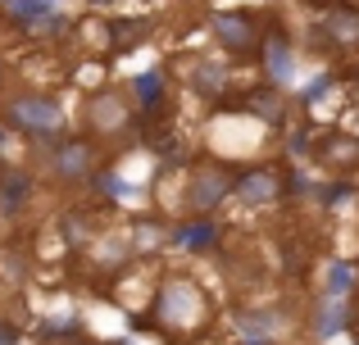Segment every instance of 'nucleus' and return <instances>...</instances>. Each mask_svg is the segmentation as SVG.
I'll return each mask as SVG.
<instances>
[{"label":"nucleus","mask_w":359,"mask_h":345,"mask_svg":"<svg viewBox=\"0 0 359 345\" xmlns=\"http://www.w3.org/2000/svg\"><path fill=\"white\" fill-rule=\"evenodd\" d=\"M132 323L141 332H150V337H159L164 345H201L219 328V295L191 268L164 264L155 268L146 304H141V314Z\"/></svg>","instance_id":"1"},{"label":"nucleus","mask_w":359,"mask_h":345,"mask_svg":"<svg viewBox=\"0 0 359 345\" xmlns=\"http://www.w3.org/2000/svg\"><path fill=\"white\" fill-rule=\"evenodd\" d=\"M27 164L36 169V182L41 191H55V195H69V200H82L100 186V177L118 164V155L109 146H100L96 136L87 132H64L60 141L41 146V150L27 155Z\"/></svg>","instance_id":"2"},{"label":"nucleus","mask_w":359,"mask_h":345,"mask_svg":"<svg viewBox=\"0 0 359 345\" xmlns=\"http://www.w3.org/2000/svg\"><path fill=\"white\" fill-rule=\"evenodd\" d=\"M0 132H9L32 155V150H41V146L60 141L64 132H73V109L64 105L60 91L41 87V82L9 78L5 87H0Z\"/></svg>","instance_id":"3"},{"label":"nucleus","mask_w":359,"mask_h":345,"mask_svg":"<svg viewBox=\"0 0 359 345\" xmlns=\"http://www.w3.org/2000/svg\"><path fill=\"white\" fill-rule=\"evenodd\" d=\"M73 127L96 136L114 155L141 146V132H146V123H141V114H137V105H132L123 82H96V87L82 91L78 109H73Z\"/></svg>","instance_id":"4"},{"label":"nucleus","mask_w":359,"mask_h":345,"mask_svg":"<svg viewBox=\"0 0 359 345\" xmlns=\"http://www.w3.org/2000/svg\"><path fill=\"white\" fill-rule=\"evenodd\" d=\"M237 195V160L223 155H191L177 173V195L168 209L177 218H219Z\"/></svg>","instance_id":"5"},{"label":"nucleus","mask_w":359,"mask_h":345,"mask_svg":"<svg viewBox=\"0 0 359 345\" xmlns=\"http://www.w3.org/2000/svg\"><path fill=\"white\" fill-rule=\"evenodd\" d=\"M168 69H173V82L182 96L201 100L205 109H228L232 100L241 96V64L223 59L219 50L214 55H177V59H168Z\"/></svg>","instance_id":"6"},{"label":"nucleus","mask_w":359,"mask_h":345,"mask_svg":"<svg viewBox=\"0 0 359 345\" xmlns=\"http://www.w3.org/2000/svg\"><path fill=\"white\" fill-rule=\"evenodd\" d=\"M300 164L291 160H237V195L232 204L250 213H291Z\"/></svg>","instance_id":"7"},{"label":"nucleus","mask_w":359,"mask_h":345,"mask_svg":"<svg viewBox=\"0 0 359 345\" xmlns=\"http://www.w3.org/2000/svg\"><path fill=\"white\" fill-rule=\"evenodd\" d=\"M269 27H273V18L269 14H255V9H214V14L205 18L210 45L223 55V59L241 64V69H255Z\"/></svg>","instance_id":"8"},{"label":"nucleus","mask_w":359,"mask_h":345,"mask_svg":"<svg viewBox=\"0 0 359 345\" xmlns=\"http://www.w3.org/2000/svg\"><path fill=\"white\" fill-rule=\"evenodd\" d=\"M232 328L245 345H287V337L300 328V304L282 300V295L232 300Z\"/></svg>","instance_id":"9"},{"label":"nucleus","mask_w":359,"mask_h":345,"mask_svg":"<svg viewBox=\"0 0 359 345\" xmlns=\"http://www.w3.org/2000/svg\"><path fill=\"white\" fill-rule=\"evenodd\" d=\"M123 87H128V96H132V105H137L146 132H159V127L177 114V96H182V91H177L168 64H150V69L132 73V78H123ZM146 132H141V136H146Z\"/></svg>","instance_id":"10"},{"label":"nucleus","mask_w":359,"mask_h":345,"mask_svg":"<svg viewBox=\"0 0 359 345\" xmlns=\"http://www.w3.org/2000/svg\"><path fill=\"white\" fill-rule=\"evenodd\" d=\"M305 164L318 177H327V182H355L359 177V132H351V127H314Z\"/></svg>","instance_id":"11"},{"label":"nucleus","mask_w":359,"mask_h":345,"mask_svg":"<svg viewBox=\"0 0 359 345\" xmlns=\"http://www.w3.org/2000/svg\"><path fill=\"white\" fill-rule=\"evenodd\" d=\"M305 41H309V50H318L323 59H355L359 55V5L355 0H332V5L309 23Z\"/></svg>","instance_id":"12"},{"label":"nucleus","mask_w":359,"mask_h":345,"mask_svg":"<svg viewBox=\"0 0 359 345\" xmlns=\"http://www.w3.org/2000/svg\"><path fill=\"white\" fill-rule=\"evenodd\" d=\"M123 232H128L132 250H137L141 259H159L173 250V232H177V213L164 209V204H146V209H132L128 218H123Z\"/></svg>","instance_id":"13"},{"label":"nucleus","mask_w":359,"mask_h":345,"mask_svg":"<svg viewBox=\"0 0 359 345\" xmlns=\"http://www.w3.org/2000/svg\"><path fill=\"white\" fill-rule=\"evenodd\" d=\"M351 328H355V300L314 291L305 304H300V332H305L309 341L341 337V332H351Z\"/></svg>","instance_id":"14"},{"label":"nucleus","mask_w":359,"mask_h":345,"mask_svg":"<svg viewBox=\"0 0 359 345\" xmlns=\"http://www.w3.org/2000/svg\"><path fill=\"white\" fill-rule=\"evenodd\" d=\"M296 55H300L296 32H291V27H282L278 18H273L269 36H264V50H259V59H255V78L269 82V87H282V91H287L291 78H296Z\"/></svg>","instance_id":"15"},{"label":"nucleus","mask_w":359,"mask_h":345,"mask_svg":"<svg viewBox=\"0 0 359 345\" xmlns=\"http://www.w3.org/2000/svg\"><path fill=\"white\" fill-rule=\"evenodd\" d=\"M223 246H228V227H223L219 218H177L173 255H187V259H214Z\"/></svg>","instance_id":"16"},{"label":"nucleus","mask_w":359,"mask_h":345,"mask_svg":"<svg viewBox=\"0 0 359 345\" xmlns=\"http://www.w3.org/2000/svg\"><path fill=\"white\" fill-rule=\"evenodd\" d=\"M105 27H109V59H118V55H137L141 45H150L159 36V18H150V14H137V18H105Z\"/></svg>","instance_id":"17"},{"label":"nucleus","mask_w":359,"mask_h":345,"mask_svg":"<svg viewBox=\"0 0 359 345\" xmlns=\"http://www.w3.org/2000/svg\"><path fill=\"white\" fill-rule=\"evenodd\" d=\"M318 291H323V295H341V300H355L359 264H355V259H327L323 273H318Z\"/></svg>","instance_id":"18"},{"label":"nucleus","mask_w":359,"mask_h":345,"mask_svg":"<svg viewBox=\"0 0 359 345\" xmlns=\"http://www.w3.org/2000/svg\"><path fill=\"white\" fill-rule=\"evenodd\" d=\"M64 345H114V341H82V337H73V341H64Z\"/></svg>","instance_id":"19"},{"label":"nucleus","mask_w":359,"mask_h":345,"mask_svg":"<svg viewBox=\"0 0 359 345\" xmlns=\"http://www.w3.org/2000/svg\"><path fill=\"white\" fill-rule=\"evenodd\" d=\"M91 9H109V5H118V0H87Z\"/></svg>","instance_id":"20"},{"label":"nucleus","mask_w":359,"mask_h":345,"mask_svg":"<svg viewBox=\"0 0 359 345\" xmlns=\"http://www.w3.org/2000/svg\"><path fill=\"white\" fill-rule=\"evenodd\" d=\"M5 82H9V69H5V59H0V87H5Z\"/></svg>","instance_id":"21"},{"label":"nucleus","mask_w":359,"mask_h":345,"mask_svg":"<svg viewBox=\"0 0 359 345\" xmlns=\"http://www.w3.org/2000/svg\"><path fill=\"white\" fill-rule=\"evenodd\" d=\"M355 323H359V291H355Z\"/></svg>","instance_id":"22"},{"label":"nucleus","mask_w":359,"mask_h":345,"mask_svg":"<svg viewBox=\"0 0 359 345\" xmlns=\"http://www.w3.org/2000/svg\"><path fill=\"white\" fill-rule=\"evenodd\" d=\"M355 5H359V0H355Z\"/></svg>","instance_id":"23"}]
</instances>
